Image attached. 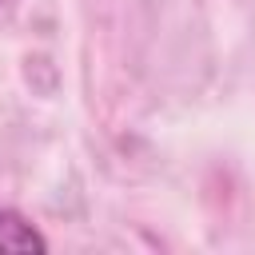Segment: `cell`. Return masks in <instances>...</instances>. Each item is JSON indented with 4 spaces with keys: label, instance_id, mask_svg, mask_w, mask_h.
Here are the masks:
<instances>
[{
    "label": "cell",
    "instance_id": "1",
    "mask_svg": "<svg viewBox=\"0 0 255 255\" xmlns=\"http://www.w3.org/2000/svg\"><path fill=\"white\" fill-rule=\"evenodd\" d=\"M0 251L8 255H32V251H48V239L12 207H0Z\"/></svg>",
    "mask_w": 255,
    "mask_h": 255
}]
</instances>
